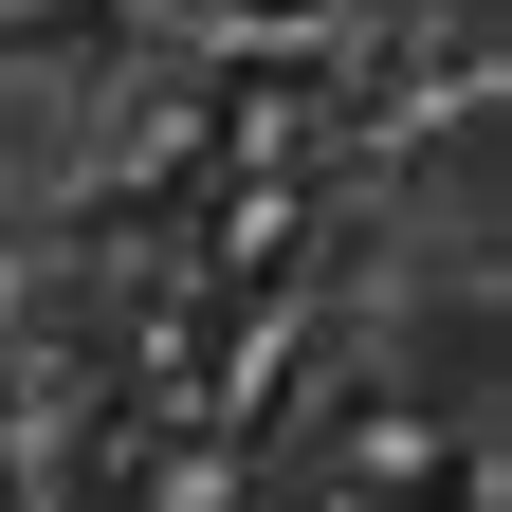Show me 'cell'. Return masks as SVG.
<instances>
[{
    "mask_svg": "<svg viewBox=\"0 0 512 512\" xmlns=\"http://www.w3.org/2000/svg\"><path fill=\"white\" fill-rule=\"evenodd\" d=\"M403 403L421 421H494V275H439V293H403Z\"/></svg>",
    "mask_w": 512,
    "mask_h": 512,
    "instance_id": "obj_1",
    "label": "cell"
}]
</instances>
